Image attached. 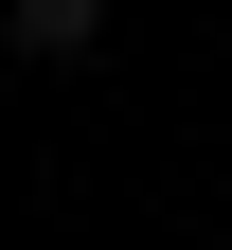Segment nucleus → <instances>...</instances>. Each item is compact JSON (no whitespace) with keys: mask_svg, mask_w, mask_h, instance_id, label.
I'll use <instances>...</instances> for the list:
<instances>
[{"mask_svg":"<svg viewBox=\"0 0 232 250\" xmlns=\"http://www.w3.org/2000/svg\"><path fill=\"white\" fill-rule=\"evenodd\" d=\"M107 36V0H18V54H89Z\"/></svg>","mask_w":232,"mask_h":250,"instance_id":"1","label":"nucleus"}]
</instances>
